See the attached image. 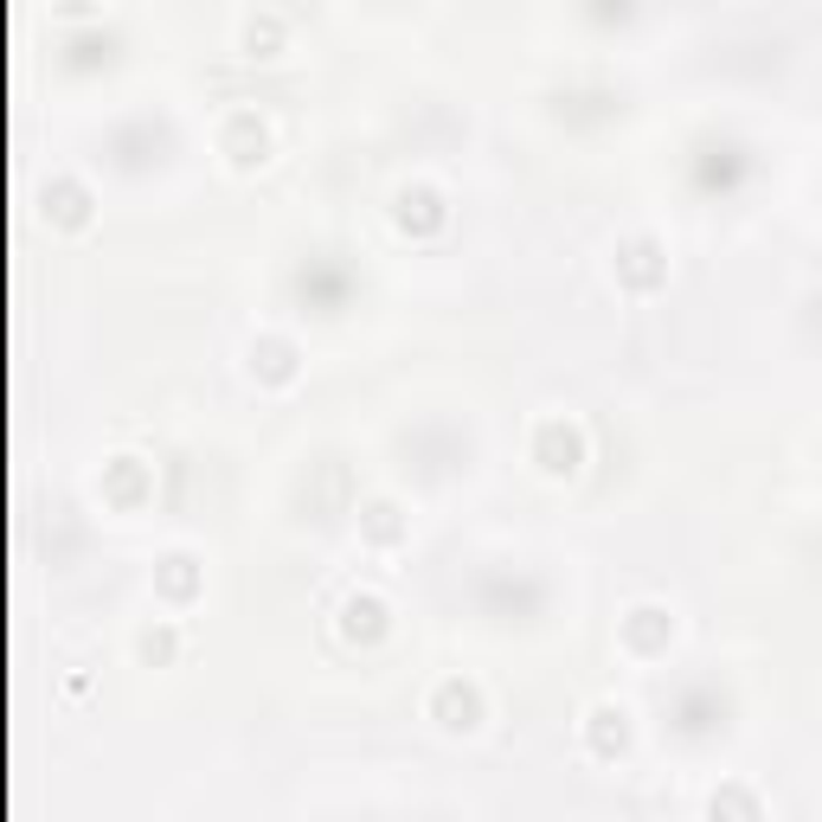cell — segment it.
I'll return each mask as SVG.
<instances>
[{"instance_id":"7a4b0ae2","label":"cell","mask_w":822,"mask_h":822,"mask_svg":"<svg viewBox=\"0 0 822 822\" xmlns=\"http://www.w3.org/2000/svg\"><path fill=\"white\" fill-rule=\"evenodd\" d=\"M707 817H713V822H758V804L746 797V790H733V784H726V790L707 804Z\"/></svg>"},{"instance_id":"6da1fadb","label":"cell","mask_w":822,"mask_h":822,"mask_svg":"<svg viewBox=\"0 0 822 822\" xmlns=\"http://www.w3.org/2000/svg\"><path fill=\"white\" fill-rule=\"evenodd\" d=\"M437 713H444V726H476V713H482L476 687L444 682V687H437Z\"/></svg>"},{"instance_id":"3957f363","label":"cell","mask_w":822,"mask_h":822,"mask_svg":"<svg viewBox=\"0 0 822 822\" xmlns=\"http://www.w3.org/2000/svg\"><path fill=\"white\" fill-rule=\"evenodd\" d=\"M591 720H598V726H591L598 752H616V746H623V733H630V726H623V707H591Z\"/></svg>"}]
</instances>
